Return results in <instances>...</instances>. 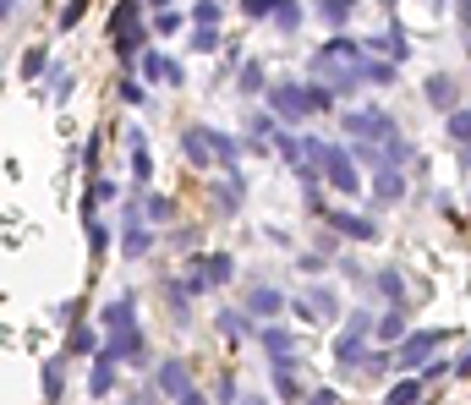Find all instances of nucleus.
I'll use <instances>...</instances> for the list:
<instances>
[{"mask_svg":"<svg viewBox=\"0 0 471 405\" xmlns=\"http://www.w3.org/2000/svg\"><path fill=\"white\" fill-rule=\"evenodd\" d=\"M302 143H307V159H312V170L329 192H340V197L362 192V170L351 159V143H329V138H302Z\"/></svg>","mask_w":471,"mask_h":405,"instance_id":"1","label":"nucleus"},{"mask_svg":"<svg viewBox=\"0 0 471 405\" xmlns=\"http://www.w3.org/2000/svg\"><path fill=\"white\" fill-rule=\"evenodd\" d=\"M99 351H104V356H115L126 373H138V378H143V373L159 362V356H154V334H149V323H126V328H110L104 340H99Z\"/></svg>","mask_w":471,"mask_h":405,"instance_id":"2","label":"nucleus"},{"mask_svg":"<svg viewBox=\"0 0 471 405\" xmlns=\"http://www.w3.org/2000/svg\"><path fill=\"white\" fill-rule=\"evenodd\" d=\"M143 383H149L154 405H170L181 389H192V383H197V367H192V356H186V351H159V362L143 373Z\"/></svg>","mask_w":471,"mask_h":405,"instance_id":"3","label":"nucleus"},{"mask_svg":"<svg viewBox=\"0 0 471 405\" xmlns=\"http://www.w3.org/2000/svg\"><path fill=\"white\" fill-rule=\"evenodd\" d=\"M367 340H373V312H367V307H357V312H346V323H340V334H334V367H340L346 378H351V373H362V356L373 351Z\"/></svg>","mask_w":471,"mask_h":405,"instance_id":"4","label":"nucleus"},{"mask_svg":"<svg viewBox=\"0 0 471 405\" xmlns=\"http://www.w3.org/2000/svg\"><path fill=\"white\" fill-rule=\"evenodd\" d=\"M268 115H275L280 126H302L307 115H312V99H307V83H296V77H268V88H263V99H258Z\"/></svg>","mask_w":471,"mask_h":405,"instance_id":"5","label":"nucleus"},{"mask_svg":"<svg viewBox=\"0 0 471 405\" xmlns=\"http://www.w3.org/2000/svg\"><path fill=\"white\" fill-rule=\"evenodd\" d=\"M340 131L351 143H394L400 138V121L389 115V110H378V104H362V110H340Z\"/></svg>","mask_w":471,"mask_h":405,"instance_id":"6","label":"nucleus"},{"mask_svg":"<svg viewBox=\"0 0 471 405\" xmlns=\"http://www.w3.org/2000/svg\"><path fill=\"white\" fill-rule=\"evenodd\" d=\"M247 192H252V181H247L241 165H236V170H214V176L204 181V197H209V209H214L220 220H236V214L247 209Z\"/></svg>","mask_w":471,"mask_h":405,"instance_id":"7","label":"nucleus"},{"mask_svg":"<svg viewBox=\"0 0 471 405\" xmlns=\"http://www.w3.org/2000/svg\"><path fill=\"white\" fill-rule=\"evenodd\" d=\"M131 72H138L149 88H165V94H181V88H186V60L170 55V50H154V44L138 55V66H131Z\"/></svg>","mask_w":471,"mask_h":405,"instance_id":"8","label":"nucleus"},{"mask_svg":"<svg viewBox=\"0 0 471 405\" xmlns=\"http://www.w3.org/2000/svg\"><path fill=\"white\" fill-rule=\"evenodd\" d=\"M241 312L247 318H258V323H275V318H285L291 312V296L275 285V280H247V291H241Z\"/></svg>","mask_w":471,"mask_h":405,"instance_id":"9","label":"nucleus"},{"mask_svg":"<svg viewBox=\"0 0 471 405\" xmlns=\"http://www.w3.org/2000/svg\"><path fill=\"white\" fill-rule=\"evenodd\" d=\"M291 312H296V318H307V323H334L346 307H340V291H334L329 280H312L302 296H291Z\"/></svg>","mask_w":471,"mask_h":405,"instance_id":"10","label":"nucleus"},{"mask_svg":"<svg viewBox=\"0 0 471 405\" xmlns=\"http://www.w3.org/2000/svg\"><path fill=\"white\" fill-rule=\"evenodd\" d=\"M126 192H131V186L121 181V170H99V176H88V192H83V202H77V220H94V214L115 209Z\"/></svg>","mask_w":471,"mask_h":405,"instance_id":"11","label":"nucleus"},{"mask_svg":"<svg viewBox=\"0 0 471 405\" xmlns=\"http://www.w3.org/2000/svg\"><path fill=\"white\" fill-rule=\"evenodd\" d=\"M252 346L268 356V367H302V356H296V334H291L280 318H275V323H258Z\"/></svg>","mask_w":471,"mask_h":405,"instance_id":"12","label":"nucleus"},{"mask_svg":"<svg viewBox=\"0 0 471 405\" xmlns=\"http://www.w3.org/2000/svg\"><path fill=\"white\" fill-rule=\"evenodd\" d=\"M444 340H449L444 328H422V334H400V340H394V351H389V356H394V367H400V373H412V367L433 362V351H439Z\"/></svg>","mask_w":471,"mask_h":405,"instance_id":"13","label":"nucleus"},{"mask_svg":"<svg viewBox=\"0 0 471 405\" xmlns=\"http://www.w3.org/2000/svg\"><path fill=\"white\" fill-rule=\"evenodd\" d=\"M131 197H138L143 225H154V230H170V225L181 220V197H176V192H159V186H131Z\"/></svg>","mask_w":471,"mask_h":405,"instance_id":"14","label":"nucleus"},{"mask_svg":"<svg viewBox=\"0 0 471 405\" xmlns=\"http://www.w3.org/2000/svg\"><path fill=\"white\" fill-rule=\"evenodd\" d=\"M159 252L165 247H159V230L154 225H115V257L121 263H149Z\"/></svg>","mask_w":471,"mask_h":405,"instance_id":"15","label":"nucleus"},{"mask_svg":"<svg viewBox=\"0 0 471 405\" xmlns=\"http://www.w3.org/2000/svg\"><path fill=\"white\" fill-rule=\"evenodd\" d=\"M121 378H126V367H121L115 356L94 351V356H88V383H83V394L104 405V400H115V394H121Z\"/></svg>","mask_w":471,"mask_h":405,"instance_id":"16","label":"nucleus"},{"mask_svg":"<svg viewBox=\"0 0 471 405\" xmlns=\"http://www.w3.org/2000/svg\"><path fill=\"white\" fill-rule=\"evenodd\" d=\"M176 143H181V159L197 170V176H214L220 165H214V148H209V126L204 121H186L181 131H176Z\"/></svg>","mask_w":471,"mask_h":405,"instance_id":"17","label":"nucleus"},{"mask_svg":"<svg viewBox=\"0 0 471 405\" xmlns=\"http://www.w3.org/2000/svg\"><path fill=\"white\" fill-rule=\"evenodd\" d=\"M66 394H72V362H66L60 351H50L39 362V400L44 405H66Z\"/></svg>","mask_w":471,"mask_h":405,"instance_id":"18","label":"nucleus"},{"mask_svg":"<svg viewBox=\"0 0 471 405\" xmlns=\"http://www.w3.org/2000/svg\"><path fill=\"white\" fill-rule=\"evenodd\" d=\"M33 94L50 99V104H72V94H77V66H72V60H50V72L33 83Z\"/></svg>","mask_w":471,"mask_h":405,"instance_id":"19","label":"nucleus"},{"mask_svg":"<svg viewBox=\"0 0 471 405\" xmlns=\"http://www.w3.org/2000/svg\"><path fill=\"white\" fill-rule=\"evenodd\" d=\"M323 230H334L340 241H357V247L378 241V225H373L367 214H357V209H329V214H323Z\"/></svg>","mask_w":471,"mask_h":405,"instance_id":"20","label":"nucleus"},{"mask_svg":"<svg viewBox=\"0 0 471 405\" xmlns=\"http://www.w3.org/2000/svg\"><path fill=\"white\" fill-rule=\"evenodd\" d=\"M159 307H165V318L176 323V328H192V296H186V285L170 274V268H165V274H159Z\"/></svg>","mask_w":471,"mask_h":405,"instance_id":"21","label":"nucleus"},{"mask_svg":"<svg viewBox=\"0 0 471 405\" xmlns=\"http://www.w3.org/2000/svg\"><path fill=\"white\" fill-rule=\"evenodd\" d=\"M94 323L110 334V328H126V323H143V312H138V291H115L104 307H94Z\"/></svg>","mask_w":471,"mask_h":405,"instance_id":"22","label":"nucleus"},{"mask_svg":"<svg viewBox=\"0 0 471 405\" xmlns=\"http://www.w3.org/2000/svg\"><path fill=\"white\" fill-rule=\"evenodd\" d=\"M83 241H88V268L99 274V268L110 263V252H115V225L104 214H94V220H83Z\"/></svg>","mask_w":471,"mask_h":405,"instance_id":"23","label":"nucleus"},{"mask_svg":"<svg viewBox=\"0 0 471 405\" xmlns=\"http://www.w3.org/2000/svg\"><path fill=\"white\" fill-rule=\"evenodd\" d=\"M192 257H197V268H204L209 291H225V285H236V280H241V268H236V252H204V247H197Z\"/></svg>","mask_w":471,"mask_h":405,"instance_id":"24","label":"nucleus"},{"mask_svg":"<svg viewBox=\"0 0 471 405\" xmlns=\"http://www.w3.org/2000/svg\"><path fill=\"white\" fill-rule=\"evenodd\" d=\"M99 340H104V328L88 318V323H72V328H66V340H60V356L66 362H88L94 351H99Z\"/></svg>","mask_w":471,"mask_h":405,"instance_id":"25","label":"nucleus"},{"mask_svg":"<svg viewBox=\"0 0 471 405\" xmlns=\"http://www.w3.org/2000/svg\"><path fill=\"white\" fill-rule=\"evenodd\" d=\"M263 88H268V66H263L258 55H247V60L236 66V94H241V104H258Z\"/></svg>","mask_w":471,"mask_h":405,"instance_id":"26","label":"nucleus"},{"mask_svg":"<svg viewBox=\"0 0 471 405\" xmlns=\"http://www.w3.org/2000/svg\"><path fill=\"white\" fill-rule=\"evenodd\" d=\"M138 28H149L143 0H110V22H104V33H138Z\"/></svg>","mask_w":471,"mask_h":405,"instance_id":"27","label":"nucleus"},{"mask_svg":"<svg viewBox=\"0 0 471 405\" xmlns=\"http://www.w3.org/2000/svg\"><path fill=\"white\" fill-rule=\"evenodd\" d=\"M209 148H214V165L220 170H236L247 143H241V131H225V126H209Z\"/></svg>","mask_w":471,"mask_h":405,"instance_id":"28","label":"nucleus"},{"mask_svg":"<svg viewBox=\"0 0 471 405\" xmlns=\"http://www.w3.org/2000/svg\"><path fill=\"white\" fill-rule=\"evenodd\" d=\"M50 60H55V50H50V44H23V50H17V77L33 88V83L50 72Z\"/></svg>","mask_w":471,"mask_h":405,"instance_id":"29","label":"nucleus"},{"mask_svg":"<svg viewBox=\"0 0 471 405\" xmlns=\"http://www.w3.org/2000/svg\"><path fill=\"white\" fill-rule=\"evenodd\" d=\"M214 328L225 334L231 346H241V340H252V334H258V318H247L241 307H220V312H214Z\"/></svg>","mask_w":471,"mask_h":405,"instance_id":"30","label":"nucleus"},{"mask_svg":"<svg viewBox=\"0 0 471 405\" xmlns=\"http://www.w3.org/2000/svg\"><path fill=\"white\" fill-rule=\"evenodd\" d=\"M280 131V121L268 115L263 104H247V115H241V143H268Z\"/></svg>","mask_w":471,"mask_h":405,"instance_id":"31","label":"nucleus"},{"mask_svg":"<svg viewBox=\"0 0 471 405\" xmlns=\"http://www.w3.org/2000/svg\"><path fill=\"white\" fill-rule=\"evenodd\" d=\"M268 389H275V405H302V400H307L296 367H268Z\"/></svg>","mask_w":471,"mask_h":405,"instance_id":"32","label":"nucleus"},{"mask_svg":"<svg viewBox=\"0 0 471 405\" xmlns=\"http://www.w3.org/2000/svg\"><path fill=\"white\" fill-rule=\"evenodd\" d=\"M115 104H126V110H149L154 94H149V83H143L138 72H121V77H115Z\"/></svg>","mask_w":471,"mask_h":405,"instance_id":"33","label":"nucleus"},{"mask_svg":"<svg viewBox=\"0 0 471 405\" xmlns=\"http://www.w3.org/2000/svg\"><path fill=\"white\" fill-rule=\"evenodd\" d=\"M373 176H378L373 181V202H384V209H389V202L406 197V176H400V165H378Z\"/></svg>","mask_w":471,"mask_h":405,"instance_id":"34","label":"nucleus"},{"mask_svg":"<svg viewBox=\"0 0 471 405\" xmlns=\"http://www.w3.org/2000/svg\"><path fill=\"white\" fill-rule=\"evenodd\" d=\"M159 247H170V252H181V257H186V252L204 247V230H197L192 220H176L170 230H159Z\"/></svg>","mask_w":471,"mask_h":405,"instance_id":"35","label":"nucleus"},{"mask_svg":"<svg viewBox=\"0 0 471 405\" xmlns=\"http://www.w3.org/2000/svg\"><path fill=\"white\" fill-rule=\"evenodd\" d=\"M312 12H318V22H323L329 33H346V22H351V12H357V0H312Z\"/></svg>","mask_w":471,"mask_h":405,"instance_id":"36","label":"nucleus"},{"mask_svg":"<svg viewBox=\"0 0 471 405\" xmlns=\"http://www.w3.org/2000/svg\"><path fill=\"white\" fill-rule=\"evenodd\" d=\"M126 176H131V186H154V181H159L154 154H149V148H126Z\"/></svg>","mask_w":471,"mask_h":405,"instance_id":"37","label":"nucleus"},{"mask_svg":"<svg viewBox=\"0 0 471 405\" xmlns=\"http://www.w3.org/2000/svg\"><path fill=\"white\" fill-rule=\"evenodd\" d=\"M88 12H94V0H60L55 6V33H77L88 22Z\"/></svg>","mask_w":471,"mask_h":405,"instance_id":"38","label":"nucleus"},{"mask_svg":"<svg viewBox=\"0 0 471 405\" xmlns=\"http://www.w3.org/2000/svg\"><path fill=\"white\" fill-rule=\"evenodd\" d=\"M50 318H55L60 328L88 323V318H94V302H88V296H66V302H55V307H50Z\"/></svg>","mask_w":471,"mask_h":405,"instance_id":"39","label":"nucleus"},{"mask_svg":"<svg viewBox=\"0 0 471 405\" xmlns=\"http://www.w3.org/2000/svg\"><path fill=\"white\" fill-rule=\"evenodd\" d=\"M367 285H373L389 307H406V280H400V268H378V274H373Z\"/></svg>","mask_w":471,"mask_h":405,"instance_id":"40","label":"nucleus"},{"mask_svg":"<svg viewBox=\"0 0 471 405\" xmlns=\"http://www.w3.org/2000/svg\"><path fill=\"white\" fill-rule=\"evenodd\" d=\"M149 33H154V39H176V33H186V12H181V6L149 12Z\"/></svg>","mask_w":471,"mask_h":405,"instance_id":"41","label":"nucleus"},{"mask_svg":"<svg viewBox=\"0 0 471 405\" xmlns=\"http://www.w3.org/2000/svg\"><path fill=\"white\" fill-rule=\"evenodd\" d=\"M186 22H192V28H225V0H192Z\"/></svg>","mask_w":471,"mask_h":405,"instance_id":"42","label":"nucleus"},{"mask_svg":"<svg viewBox=\"0 0 471 405\" xmlns=\"http://www.w3.org/2000/svg\"><path fill=\"white\" fill-rule=\"evenodd\" d=\"M220 44H225L220 28H192V22H186V50H192V55H214Z\"/></svg>","mask_w":471,"mask_h":405,"instance_id":"43","label":"nucleus"},{"mask_svg":"<svg viewBox=\"0 0 471 405\" xmlns=\"http://www.w3.org/2000/svg\"><path fill=\"white\" fill-rule=\"evenodd\" d=\"M455 99H460V94H455V77H444V72H439V77H428V104L455 110Z\"/></svg>","mask_w":471,"mask_h":405,"instance_id":"44","label":"nucleus"},{"mask_svg":"<svg viewBox=\"0 0 471 405\" xmlns=\"http://www.w3.org/2000/svg\"><path fill=\"white\" fill-rule=\"evenodd\" d=\"M241 394H247V389H241V378H236V373H220V383H214V394H209V400H214V405H241Z\"/></svg>","mask_w":471,"mask_h":405,"instance_id":"45","label":"nucleus"},{"mask_svg":"<svg viewBox=\"0 0 471 405\" xmlns=\"http://www.w3.org/2000/svg\"><path fill=\"white\" fill-rule=\"evenodd\" d=\"M302 17H307V12L296 6V0H280V6H275V17H268V22H275L280 33H296V28H302Z\"/></svg>","mask_w":471,"mask_h":405,"instance_id":"46","label":"nucleus"},{"mask_svg":"<svg viewBox=\"0 0 471 405\" xmlns=\"http://www.w3.org/2000/svg\"><path fill=\"white\" fill-rule=\"evenodd\" d=\"M275 6H280V0H236L241 22H268V17H275Z\"/></svg>","mask_w":471,"mask_h":405,"instance_id":"47","label":"nucleus"},{"mask_svg":"<svg viewBox=\"0 0 471 405\" xmlns=\"http://www.w3.org/2000/svg\"><path fill=\"white\" fill-rule=\"evenodd\" d=\"M444 126H449V138H455L460 148L471 143V110H449V121H444Z\"/></svg>","mask_w":471,"mask_h":405,"instance_id":"48","label":"nucleus"},{"mask_svg":"<svg viewBox=\"0 0 471 405\" xmlns=\"http://www.w3.org/2000/svg\"><path fill=\"white\" fill-rule=\"evenodd\" d=\"M170 405H214V400H209V389H204V383H192V389H181Z\"/></svg>","mask_w":471,"mask_h":405,"instance_id":"49","label":"nucleus"},{"mask_svg":"<svg viewBox=\"0 0 471 405\" xmlns=\"http://www.w3.org/2000/svg\"><path fill=\"white\" fill-rule=\"evenodd\" d=\"M28 6H33V0H0V22H17Z\"/></svg>","mask_w":471,"mask_h":405,"instance_id":"50","label":"nucleus"},{"mask_svg":"<svg viewBox=\"0 0 471 405\" xmlns=\"http://www.w3.org/2000/svg\"><path fill=\"white\" fill-rule=\"evenodd\" d=\"M302 405H340V394H334V389H307Z\"/></svg>","mask_w":471,"mask_h":405,"instance_id":"51","label":"nucleus"},{"mask_svg":"<svg viewBox=\"0 0 471 405\" xmlns=\"http://www.w3.org/2000/svg\"><path fill=\"white\" fill-rule=\"evenodd\" d=\"M241 405H275V400H268V394H252V389H247V394H241Z\"/></svg>","mask_w":471,"mask_h":405,"instance_id":"52","label":"nucleus"},{"mask_svg":"<svg viewBox=\"0 0 471 405\" xmlns=\"http://www.w3.org/2000/svg\"><path fill=\"white\" fill-rule=\"evenodd\" d=\"M165 6H176V0H143V12H165Z\"/></svg>","mask_w":471,"mask_h":405,"instance_id":"53","label":"nucleus"},{"mask_svg":"<svg viewBox=\"0 0 471 405\" xmlns=\"http://www.w3.org/2000/svg\"><path fill=\"white\" fill-rule=\"evenodd\" d=\"M460 28H471V0H460Z\"/></svg>","mask_w":471,"mask_h":405,"instance_id":"54","label":"nucleus"}]
</instances>
